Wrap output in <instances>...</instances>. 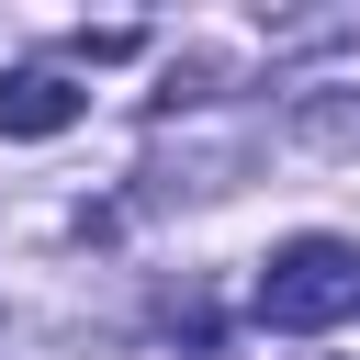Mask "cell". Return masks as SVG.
<instances>
[{"mask_svg": "<svg viewBox=\"0 0 360 360\" xmlns=\"http://www.w3.org/2000/svg\"><path fill=\"white\" fill-rule=\"evenodd\" d=\"M349 304H360V248H349V236H292V248H270V270H259V326L315 338V326H338Z\"/></svg>", "mask_w": 360, "mask_h": 360, "instance_id": "obj_1", "label": "cell"}, {"mask_svg": "<svg viewBox=\"0 0 360 360\" xmlns=\"http://www.w3.org/2000/svg\"><path fill=\"white\" fill-rule=\"evenodd\" d=\"M79 112H90V90H79L68 68H0V135L34 146V135H68Z\"/></svg>", "mask_w": 360, "mask_h": 360, "instance_id": "obj_2", "label": "cell"}]
</instances>
